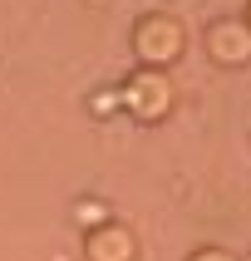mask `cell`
Here are the masks:
<instances>
[{"instance_id":"1","label":"cell","mask_w":251,"mask_h":261,"mask_svg":"<svg viewBox=\"0 0 251 261\" xmlns=\"http://www.w3.org/2000/svg\"><path fill=\"white\" fill-rule=\"evenodd\" d=\"M197 261H227V256H197Z\"/></svg>"}]
</instances>
